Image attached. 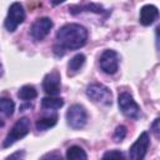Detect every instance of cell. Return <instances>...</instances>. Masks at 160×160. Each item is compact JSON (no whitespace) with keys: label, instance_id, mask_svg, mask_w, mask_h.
I'll return each mask as SVG.
<instances>
[{"label":"cell","instance_id":"1","mask_svg":"<svg viewBox=\"0 0 160 160\" xmlns=\"http://www.w3.org/2000/svg\"><path fill=\"white\" fill-rule=\"evenodd\" d=\"M59 46L65 50H78L86 44L88 30L79 24H66L56 32Z\"/></svg>","mask_w":160,"mask_h":160},{"label":"cell","instance_id":"2","mask_svg":"<svg viewBox=\"0 0 160 160\" xmlns=\"http://www.w3.org/2000/svg\"><path fill=\"white\" fill-rule=\"evenodd\" d=\"M30 131V120L28 118H21L19 119L14 126L11 128V130L9 131L8 136L5 138L4 142H2V146L4 148H9L11 146L14 142H16L18 140L22 139L24 136H26Z\"/></svg>","mask_w":160,"mask_h":160},{"label":"cell","instance_id":"3","mask_svg":"<svg viewBox=\"0 0 160 160\" xmlns=\"http://www.w3.org/2000/svg\"><path fill=\"white\" fill-rule=\"evenodd\" d=\"M86 95L96 104L99 105H104V106H109L112 102V94L111 91L101 85V84H91L88 86L86 89Z\"/></svg>","mask_w":160,"mask_h":160},{"label":"cell","instance_id":"4","mask_svg":"<svg viewBox=\"0 0 160 160\" xmlns=\"http://www.w3.org/2000/svg\"><path fill=\"white\" fill-rule=\"evenodd\" d=\"M118 104H119V109L126 118L132 120H138L140 118V108L129 92H121L119 95Z\"/></svg>","mask_w":160,"mask_h":160},{"label":"cell","instance_id":"5","mask_svg":"<svg viewBox=\"0 0 160 160\" xmlns=\"http://www.w3.org/2000/svg\"><path fill=\"white\" fill-rule=\"evenodd\" d=\"M66 121H68V125L72 129L84 128L88 121V114L85 108L79 104L71 105L66 112Z\"/></svg>","mask_w":160,"mask_h":160},{"label":"cell","instance_id":"6","mask_svg":"<svg viewBox=\"0 0 160 160\" xmlns=\"http://www.w3.org/2000/svg\"><path fill=\"white\" fill-rule=\"evenodd\" d=\"M24 20H25V11L22 5L20 2H14L9 8L4 25L8 31H15V29L20 24H22Z\"/></svg>","mask_w":160,"mask_h":160},{"label":"cell","instance_id":"7","mask_svg":"<svg viewBox=\"0 0 160 160\" xmlns=\"http://www.w3.org/2000/svg\"><path fill=\"white\" fill-rule=\"evenodd\" d=\"M100 68L105 74L112 75L119 69V55L114 50H105L100 56Z\"/></svg>","mask_w":160,"mask_h":160},{"label":"cell","instance_id":"8","mask_svg":"<svg viewBox=\"0 0 160 160\" xmlns=\"http://www.w3.org/2000/svg\"><path fill=\"white\" fill-rule=\"evenodd\" d=\"M150 144V139L148 132H141L138 140L130 146L129 149V158L132 160H141L145 158L148 148Z\"/></svg>","mask_w":160,"mask_h":160},{"label":"cell","instance_id":"9","mask_svg":"<svg viewBox=\"0 0 160 160\" xmlns=\"http://www.w3.org/2000/svg\"><path fill=\"white\" fill-rule=\"evenodd\" d=\"M51 28H52L51 19H49V18H40V19H36L32 22V25L30 28V34H31L34 40L40 41V40H42L50 32Z\"/></svg>","mask_w":160,"mask_h":160},{"label":"cell","instance_id":"10","mask_svg":"<svg viewBox=\"0 0 160 160\" xmlns=\"http://www.w3.org/2000/svg\"><path fill=\"white\" fill-rule=\"evenodd\" d=\"M60 74L54 70L49 74L45 75L44 80H42V88H44V91L48 94V95H58L60 92Z\"/></svg>","mask_w":160,"mask_h":160},{"label":"cell","instance_id":"11","mask_svg":"<svg viewBox=\"0 0 160 160\" xmlns=\"http://www.w3.org/2000/svg\"><path fill=\"white\" fill-rule=\"evenodd\" d=\"M159 16V10L154 5H145L140 10V22L144 26L151 25Z\"/></svg>","mask_w":160,"mask_h":160},{"label":"cell","instance_id":"12","mask_svg":"<svg viewBox=\"0 0 160 160\" xmlns=\"http://www.w3.org/2000/svg\"><path fill=\"white\" fill-rule=\"evenodd\" d=\"M85 64V55L82 54H76L74 58H71V60L68 64V76H74L76 75L81 68Z\"/></svg>","mask_w":160,"mask_h":160},{"label":"cell","instance_id":"13","mask_svg":"<svg viewBox=\"0 0 160 160\" xmlns=\"http://www.w3.org/2000/svg\"><path fill=\"white\" fill-rule=\"evenodd\" d=\"M56 122H58V115L56 114L44 115V116H41L36 120V129L39 131H44V130H48V129L52 128Z\"/></svg>","mask_w":160,"mask_h":160},{"label":"cell","instance_id":"14","mask_svg":"<svg viewBox=\"0 0 160 160\" xmlns=\"http://www.w3.org/2000/svg\"><path fill=\"white\" fill-rule=\"evenodd\" d=\"M15 104L9 98L0 99V118H10L14 114Z\"/></svg>","mask_w":160,"mask_h":160},{"label":"cell","instance_id":"15","mask_svg":"<svg viewBox=\"0 0 160 160\" xmlns=\"http://www.w3.org/2000/svg\"><path fill=\"white\" fill-rule=\"evenodd\" d=\"M62 105H64V100L60 98H55L52 95L46 96L41 100V106L48 110H56V109H60Z\"/></svg>","mask_w":160,"mask_h":160},{"label":"cell","instance_id":"16","mask_svg":"<svg viewBox=\"0 0 160 160\" xmlns=\"http://www.w3.org/2000/svg\"><path fill=\"white\" fill-rule=\"evenodd\" d=\"M18 96H19V99H21L24 101H29V100H32L38 96V91L32 85H24L19 90Z\"/></svg>","mask_w":160,"mask_h":160},{"label":"cell","instance_id":"17","mask_svg":"<svg viewBox=\"0 0 160 160\" xmlns=\"http://www.w3.org/2000/svg\"><path fill=\"white\" fill-rule=\"evenodd\" d=\"M66 158L71 159V160H80V159H86L88 155L86 152L82 150V148L78 146V145H72L66 151Z\"/></svg>","mask_w":160,"mask_h":160},{"label":"cell","instance_id":"18","mask_svg":"<svg viewBox=\"0 0 160 160\" xmlns=\"http://www.w3.org/2000/svg\"><path fill=\"white\" fill-rule=\"evenodd\" d=\"M80 11H95V12H102V8L100 5H95V4H88L84 6H79L78 10L72 11L71 14H78Z\"/></svg>","mask_w":160,"mask_h":160},{"label":"cell","instance_id":"19","mask_svg":"<svg viewBox=\"0 0 160 160\" xmlns=\"http://www.w3.org/2000/svg\"><path fill=\"white\" fill-rule=\"evenodd\" d=\"M125 136H126V128L124 125L118 126L115 132H114V140L116 142H120V141H122L125 139Z\"/></svg>","mask_w":160,"mask_h":160},{"label":"cell","instance_id":"20","mask_svg":"<svg viewBox=\"0 0 160 160\" xmlns=\"http://www.w3.org/2000/svg\"><path fill=\"white\" fill-rule=\"evenodd\" d=\"M104 159H108V158H124V154L119 150H111V151H108L104 154L102 156Z\"/></svg>","mask_w":160,"mask_h":160},{"label":"cell","instance_id":"21","mask_svg":"<svg viewBox=\"0 0 160 160\" xmlns=\"http://www.w3.org/2000/svg\"><path fill=\"white\" fill-rule=\"evenodd\" d=\"M159 118L158 119H155V121H154V124L151 125V130H152V132L155 134V136L156 138H159Z\"/></svg>","mask_w":160,"mask_h":160},{"label":"cell","instance_id":"22","mask_svg":"<svg viewBox=\"0 0 160 160\" xmlns=\"http://www.w3.org/2000/svg\"><path fill=\"white\" fill-rule=\"evenodd\" d=\"M24 155H25V152H16V154H12V155H10L9 156V159H14V158H24Z\"/></svg>","mask_w":160,"mask_h":160},{"label":"cell","instance_id":"23","mask_svg":"<svg viewBox=\"0 0 160 160\" xmlns=\"http://www.w3.org/2000/svg\"><path fill=\"white\" fill-rule=\"evenodd\" d=\"M65 0H51V4L54 5V6H56V5H59V4H61V2H64Z\"/></svg>","mask_w":160,"mask_h":160},{"label":"cell","instance_id":"24","mask_svg":"<svg viewBox=\"0 0 160 160\" xmlns=\"http://www.w3.org/2000/svg\"><path fill=\"white\" fill-rule=\"evenodd\" d=\"M2 125H4V122H2L1 120H0V126H2Z\"/></svg>","mask_w":160,"mask_h":160},{"label":"cell","instance_id":"25","mask_svg":"<svg viewBox=\"0 0 160 160\" xmlns=\"http://www.w3.org/2000/svg\"><path fill=\"white\" fill-rule=\"evenodd\" d=\"M0 75H1V66H0Z\"/></svg>","mask_w":160,"mask_h":160}]
</instances>
